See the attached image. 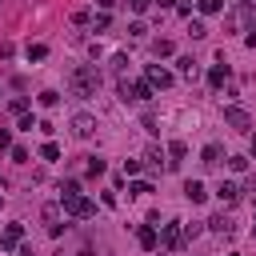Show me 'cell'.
Wrapping results in <instances>:
<instances>
[{"mask_svg":"<svg viewBox=\"0 0 256 256\" xmlns=\"http://www.w3.org/2000/svg\"><path fill=\"white\" fill-rule=\"evenodd\" d=\"M68 84H72L76 96H96V88H100V72H96V64H80V68H72Z\"/></svg>","mask_w":256,"mask_h":256,"instance_id":"1","label":"cell"},{"mask_svg":"<svg viewBox=\"0 0 256 256\" xmlns=\"http://www.w3.org/2000/svg\"><path fill=\"white\" fill-rule=\"evenodd\" d=\"M252 156H256V136H252Z\"/></svg>","mask_w":256,"mask_h":256,"instance_id":"37","label":"cell"},{"mask_svg":"<svg viewBox=\"0 0 256 256\" xmlns=\"http://www.w3.org/2000/svg\"><path fill=\"white\" fill-rule=\"evenodd\" d=\"M128 4H132V12H148V4H152V0H128Z\"/></svg>","mask_w":256,"mask_h":256,"instance_id":"34","label":"cell"},{"mask_svg":"<svg viewBox=\"0 0 256 256\" xmlns=\"http://www.w3.org/2000/svg\"><path fill=\"white\" fill-rule=\"evenodd\" d=\"M96 4H100L104 12H108V8H116V0H96Z\"/></svg>","mask_w":256,"mask_h":256,"instance_id":"35","label":"cell"},{"mask_svg":"<svg viewBox=\"0 0 256 256\" xmlns=\"http://www.w3.org/2000/svg\"><path fill=\"white\" fill-rule=\"evenodd\" d=\"M0 204H4V196H0Z\"/></svg>","mask_w":256,"mask_h":256,"instance_id":"39","label":"cell"},{"mask_svg":"<svg viewBox=\"0 0 256 256\" xmlns=\"http://www.w3.org/2000/svg\"><path fill=\"white\" fill-rule=\"evenodd\" d=\"M8 112H12V116H24V112H28V100H24V96H16V100L8 104Z\"/></svg>","mask_w":256,"mask_h":256,"instance_id":"22","label":"cell"},{"mask_svg":"<svg viewBox=\"0 0 256 256\" xmlns=\"http://www.w3.org/2000/svg\"><path fill=\"white\" fill-rule=\"evenodd\" d=\"M144 160H148L152 168H160V148H148V152H144Z\"/></svg>","mask_w":256,"mask_h":256,"instance_id":"30","label":"cell"},{"mask_svg":"<svg viewBox=\"0 0 256 256\" xmlns=\"http://www.w3.org/2000/svg\"><path fill=\"white\" fill-rule=\"evenodd\" d=\"M44 56H48L44 44H28V60H44Z\"/></svg>","mask_w":256,"mask_h":256,"instance_id":"23","label":"cell"},{"mask_svg":"<svg viewBox=\"0 0 256 256\" xmlns=\"http://www.w3.org/2000/svg\"><path fill=\"white\" fill-rule=\"evenodd\" d=\"M20 240H24V224H8V228L0 232V252H12Z\"/></svg>","mask_w":256,"mask_h":256,"instance_id":"6","label":"cell"},{"mask_svg":"<svg viewBox=\"0 0 256 256\" xmlns=\"http://www.w3.org/2000/svg\"><path fill=\"white\" fill-rule=\"evenodd\" d=\"M88 20H92V12H88V8H80V12H72V24H88Z\"/></svg>","mask_w":256,"mask_h":256,"instance_id":"29","label":"cell"},{"mask_svg":"<svg viewBox=\"0 0 256 256\" xmlns=\"http://www.w3.org/2000/svg\"><path fill=\"white\" fill-rule=\"evenodd\" d=\"M176 68H180V76H188V80L196 76V64H192V56H180V60H176Z\"/></svg>","mask_w":256,"mask_h":256,"instance_id":"18","label":"cell"},{"mask_svg":"<svg viewBox=\"0 0 256 256\" xmlns=\"http://www.w3.org/2000/svg\"><path fill=\"white\" fill-rule=\"evenodd\" d=\"M152 92H156V88H152L148 80H120V100H124V104H148Z\"/></svg>","mask_w":256,"mask_h":256,"instance_id":"2","label":"cell"},{"mask_svg":"<svg viewBox=\"0 0 256 256\" xmlns=\"http://www.w3.org/2000/svg\"><path fill=\"white\" fill-rule=\"evenodd\" d=\"M188 32H192V40H200V36H208V28H204L200 20H192V24H188Z\"/></svg>","mask_w":256,"mask_h":256,"instance_id":"27","label":"cell"},{"mask_svg":"<svg viewBox=\"0 0 256 256\" xmlns=\"http://www.w3.org/2000/svg\"><path fill=\"white\" fill-rule=\"evenodd\" d=\"M124 64H128V56H120V52H116V56H112V72H116V76H124Z\"/></svg>","mask_w":256,"mask_h":256,"instance_id":"28","label":"cell"},{"mask_svg":"<svg viewBox=\"0 0 256 256\" xmlns=\"http://www.w3.org/2000/svg\"><path fill=\"white\" fill-rule=\"evenodd\" d=\"M224 120H228L236 132H248V128H252V116H248L240 104H228V108H224Z\"/></svg>","mask_w":256,"mask_h":256,"instance_id":"4","label":"cell"},{"mask_svg":"<svg viewBox=\"0 0 256 256\" xmlns=\"http://www.w3.org/2000/svg\"><path fill=\"white\" fill-rule=\"evenodd\" d=\"M4 148H12V132H8V128H0V152H4Z\"/></svg>","mask_w":256,"mask_h":256,"instance_id":"33","label":"cell"},{"mask_svg":"<svg viewBox=\"0 0 256 256\" xmlns=\"http://www.w3.org/2000/svg\"><path fill=\"white\" fill-rule=\"evenodd\" d=\"M136 240H140V248H144V252H152V248L160 244V236H156V228H152V224H140V228H136Z\"/></svg>","mask_w":256,"mask_h":256,"instance_id":"9","label":"cell"},{"mask_svg":"<svg viewBox=\"0 0 256 256\" xmlns=\"http://www.w3.org/2000/svg\"><path fill=\"white\" fill-rule=\"evenodd\" d=\"M152 52H156V56H172V40H164V36L152 40Z\"/></svg>","mask_w":256,"mask_h":256,"instance_id":"20","label":"cell"},{"mask_svg":"<svg viewBox=\"0 0 256 256\" xmlns=\"http://www.w3.org/2000/svg\"><path fill=\"white\" fill-rule=\"evenodd\" d=\"M184 196H188L192 204H204V196H208V192H204V184H200V180H188V184H184Z\"/></svg>","mask_w":256,"mask_h":256,"instance_id":"14","label":"cell"},{"mask_svg":"<svg viewBox=\"0 0 256 256\" xmlns=\"http://www.w3.org/2000/svg\"><path fill=\"white\" fill-rule=\"evenodd\" d=\"M20 256H32V248H24V252H20Z\"/></svg>","mask_w":256,"mask_h":256,"instance_id":"38","label":"cell"},{"mask_svg":"<svg viewBox=\"0 0 256 256\" xmlns=\"http://www.w3.org/2000/svg\"><path fill=\"white\" fill-rule=\"evenodd\" d=\"M140 172V160H124V176H136Z\"/></svg>","mask_w":256,"mask_h":256,"instance_id":"32","label":"cell"},{"mask_svg":"<svg viewBox=\"0 0 256 256\" xmlns=\"http://www.w3.org/2000/svg\"><path fill=\"white\" fill-rule=\"evenodd\" d=\"M228 164H232V172H244V168H248V160H244V156H232Z\"/></svg>","mask_w":256,"mask_h":256,"instance_id":"31","label":"cell"},{"mask_svg":"<svg viewBox=\"0 0 256 256\" xmlns=\"http://www.w3.org/2000/svg\"><path fill=\"white\" fill-rule=\"evenodd\" d=\"M40 156H44V160H60V148H56V144H52V140H48V144H44V148H40Z\"/></svg>","mask_w":256,"mask_h":256,"instance_id":"25","label":"cell"},{"mask_svg":"<svg viewBox=\"0 0 256 256\" xmlns=\"http://www.w3.org/2000/svg\"><path fill=\"white\" fill-rule=\"evenodd\" d=\"M196 8L204 16H216V12H224V0H196Z\"/></svg>","mask_w":256,"mask_h":256,"instance_id":"17","label":"cell"},{"mask_svg":"<svg viewBox=\"0 0 256 256\" xmlns=\"http://www.w3.org/2000/svg\"><path fill=\"white\" fill-rule=\"evenodd\" d=\"M72 132H76L80 140H88V136L96 132V120H92L88 112H80V116H72Z\"/></svg>","mask_w":256,"mask_h":256,"instance_id":"8","label":"cell"},{"mask_svg":"<svg viewBox=\"0 0 256 256\" xmlns=\"http://www.w3.org/2000/svg\"><path fill=\"white\" fill-rule=\"evenodd\" d=\"M12 160H16V164H28V148H24V144H12Z\"/></svg>","mask_w":256,"mask_h":256,"instance_id":"24","label":"cell"},{"mask_svg":"<svg viewBox=\"0 0 256 256\" xmlns=\"http://www.w3.org/2000/svg\"><path fill=\"white\" fill-rule=\"evenodd\" d=\"M60 208H64L68 216H76V220H88V216H96V204H92L84 192H68V196H60Z\"/></svg>","mask_w":256,"mask_h":256,"instance_id":"3","label":"cell"},{"mask_svg":"<svg viewBox=\"0 0 256 256\" xmlns=\"http://www.w3.org/2000/svg\"><path fill=\"white\" fill-rule=\"evenodd\" d=\"M156 4H160V8H172V4H176V0H156Z\"/></svg>","mask_w":256,"mask_h":256,"instance_id":"36","label":"cell"},{"mask_svg":"<svg viewBox=\"0 0 256 256\" xmlns=\"http://www.w3.org/2000/svg\"><path fill=\"white\" fill-rule=\"evenodd\" d=\"M88 176H104V160H100V156L88 160Z\"/></svg>","mask_w":256,"mask_h":256,"instance_id":"26","label":"cell"},{"mask_svg":"<svg viewBox=\"0 0 256 256\" xmlns=\"http://www.w3.org/2000/svg\"><path fill=\"white\" fill-rule=\"evenodd\" d=\"M128 192H132V196H148V192H152V184H148V180H132V184H128Z\"/></svg>","mask_w":256,"mask_h":256,"instance_id":"21","label":"cell"},{"mask_svg":"<svg viewBox=\"0 0 256 256\" xmlns=\"http://www.w3.org/2000/svg\"><path fill=\"white\" fill-rule=\"evenodd\" d=\"M36 100H40V108H56V100H60V92H52V88H44V92H40Z\"/></svg>","mask_w":256,"mask_h":256,"instance_id":"19","label":"cell"},{"mask_svg":"<svg viewBox=\"0 0 256 256\" xmlns=\"http://www.w3.org/2000/svg\"><path fill=\"white\" fill-rule=\"evenodd\" d=\"M200 164H204V168H216V164H220V144H204Z\"/></svg>","mask_w":256,"mask_h":256,"instance_id":"13","label":"cell"},{"mask_svg":"<svg viewBox=\"0 0 256 256\" xmlns=\"http://www.w3.org/2000/svg\"><path fill=\"white\" fill-rule=\"evenodd\" d=\"M148 84L152 88H172V72L160 68V64H148Z\"/></svg>","mask_w":256,"mask_h":256,"instance_id":"7","label":"cell"},{"mask_svg":"<svg viewBox=\"0 0 256 256\" xmlns=\"http://www.w3.org/2000/svg\"><path fill=\"white\" fill-rule=\"evenodd\" d=\"M224 80H228V64H212L208 68V84L212 88H224Z\"/></svg>","mask_w":256,"mask_h":256,"instance_id":"11","label":"cell"},{"mask_svg":"<svg viewBox=\"0 0 256 256\" xmlns=\"http://www.w3.org/2000/svg\"><path fill=\"white\" fill-rule=\"evenodd\" d=\"M252 184H256V180H252Z\"/></svg>","mask_w":256,"mask_h":256,"instance_id":"40","label":"cell"},{"mask_svg":"<svg viewBox=\"0 0 256 256\" xmlns=\"http://www.w3.org/2000/svg\"><path fill=\"white\" fill-rule=\"evenodd\" d=\"M216 196H220L224 204H236V200H240V184H232V180H224V184L216 188Z\"/></svg>","mask_w":256,"mask_h":256,"instance_id":"10","label":"cell"},{"mask_svg":"<svg viewBox=\"0 0 256 256\" xmlns=\"http://www.w3.org/2000/svg\"><path fill=\"white\" fill-rule=\"evenodd\" d=\"M208 228H212V232H220V236H228V232H232L236 224H232V220H228V216L220 212V216H212V220H208Z\"/></svg>","mask_w":256,"mask_h":256,"instance_id":"16","label":"cell"},{"mask_svg":"<svg viewBox=\"0 0 256 256\" xmlns=\"http://www.w3.org/2000/svg\"><path fill=\"white\" fill-rule=\"evenodd\" d=\"M160 244H164L168 252H176V248L184 244V228H180V224H164V228H160Z\"/></svg>","mask_w":256,"mask_h":256,"instance_id":"5","label":"cell"},{"mask_svg":"<svg viewBox=\"0 0 256 256\" xmlns=\"http://www.w3.org/2000/svg\"><path fill=\"white\" fill-rule=\"evenodd\" d=\"M168 156H172V160H168V168H176V164L188 156V144H184V140H172V144H168Z\"/></svg>","mask_w":256,"mask_h":256,"instance_id":"12","label":"cell"},{"mask_svg":"<svg viewBox=\"0 0 256 256\" xmlns=\"http://www.w3.org/2000/svg\"><path fill=\"white\" fill-rule=\"evenodd\" d=\"M56 216H60V204H44V220H48V232H52V236H60V224H56Z\"/></svg>","mask_w":256,"mask_h":256,"instance_id":"15","label":"cell"}]
</instances>
